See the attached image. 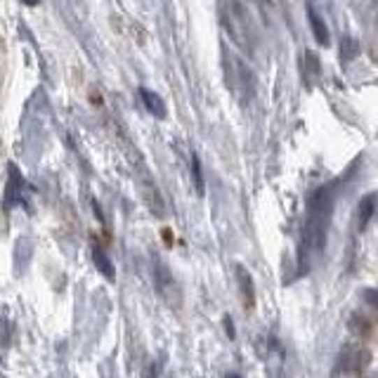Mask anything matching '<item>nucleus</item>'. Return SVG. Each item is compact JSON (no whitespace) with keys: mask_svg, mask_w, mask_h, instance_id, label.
<instances>
[{"mask_svg":"<svg viewBox=\"0 0 378 378\" xmlns=\"http://www.w3.org/2000/svg\"><path fill=\"white\" fill-rule=\"evenodd\" d=\"M331 210H333V189L321 187L314 191V196L310 199L307 220L300 237V270H305L303 263H307V260H312L314 256H319V253L324 251L328 222H331Z\"/></svg>","mask_w":378,"mask_h":378,"instance_id":"obj_1","label":"nucleus"},{"mask_svg":"<svg viewBox=\"0 0 378 378\" xmlns=\"http://www.w3.org/2000/svg\"><path fill=\"white\" fill-rule=\"evenodd\" d=\"M10 177H8V187H5V208H15L17 203H22L24 196V177L17 166L10 163Z\"/></svg>","mask_w":378,"mask_h":378,"instance_id":"obj_2","label":"nucleus"},{"mask_svg":"<svg viewBox=\"0 0 378 378\" xmlns=\"http://www.w3.org/2000/svg\"><path fill=\"white\" fill-rule=\"evenodd\" d=\"M31 256H34V244L29 241V237H20L15 241V251H12V268H15L17 277L27 272L31 265Z\"/></svg>","mask_w":378,"mask_h":378,"instance_id":"obj_3","label":"nucleus"},{"mask_svg":"<svg viewBox=\"0 0 378 378\" xmlns=\"http://www.w3.org/2000/svg\"><path fill=\"white\" fill-rule=\"evenodd\" d=\"M367 362H369V357L364 350H352V352L345 350L338 359V369L343 371V374H352V371H357L362 364H367Z\"/></svg>","mask_w":378,"mask_h":378,"instance_id":"obj_4","label":"nucleus"},{"mask_svg":"<svg viewBox=\"0 0 378 378\" xmlns=\"http://www.w3.org/2000/svg\"><path fill=\"white\" fill-rule=\"evenodd\" d=\"M140 97H142V104H145L147 111H150L152 116H157V119H163V116H166V104H163V100H161V97L157 95V92L142 88V90H140Z\"/></svg>","mask_w":378,"mask_h":378,"instance_id":"obj_5","label":"nucleus"},{"mask_svg":"<svg viewBox=\"0 0 378 378\" xmlns=\"http://www.w3.org/2000/svg\"><path fill=\"white\" fill-rule=\"evenodd\" d=\"M92 263H95V268L100 270L102 277H107L109 282H114V279H116V270H114V265H111L109 256L100 249V246H92Z\"/></svg>","mask_w":378,"mask_h":378,"instance_id":"obj_6","label":"nucleus"},{"mask_svg":"<svg viewBox=\"0 0 378 378\" xmlns=\"http://www.w3.org/2000/svg\"><path fill=\"white\" fill-rule=\"evenodd\" d=\"M374 210H376V194H369V196H364V199L359 201V208H357V225H359V229L367 227V222L371 220Z\"/></svg>","mask_w":378,"mask_h":378,"instance_id":"obj_7","label":"nucleus"},{"mask_svg":"<svg viewBox=\"0 0 378 378\" xmlns=\"http://www.w3.org/2000/svg\"><path fill=\"white\" fill-rule=\"evenodd\" d=\"M237 275H239V286H241V293H244V298H246V305L251 307L253 296H256V291H253V279L244 268H237Z\"/></svg>","mask_w":378,"mask_h":378,"instance_id":"obj_8","label":"nucleus"},{"mask_svg":"<svg viewBox=\"0 0 378 378\" xmlns=\"http://www.w3.org/2000/svg\"><path fill=\"white\" fill-rule=\"evenodd\" d=\"M307 17H310V22H312V31H314V38H317L321 45H326L328 43V31L324 27V22L317 17V12H314L312 8H307Z\"/></svg>","mask_w":378,"mask_h":378,"instance_id":"obj_9","label":"nucleus"},{"mask_svg":"<svg viewBox=\"0 0 378 378\" xmlns=\"http://www.w3.org/2000/svg\"><path fill=\"white\" fill-rule=\"evenodd\" d=\"M191 177H194V187L199 194H203V173H201V163H199V157L191 159Z\"/></svg>","mask_w":378,"mask_h":378,"instance_id":"obj_10","label":"nucleus"},{"mask_svg":"<svg viewBox=\"0 0 378 378\" xmlns=\"http://www.w3.org/2000/svg\"><path fill=\"white\" fill-rule=\"evenodd\" d=\"M364 298H367L374 307H378V291L376 289H369L367 293H364Z\"/></svg>","mask_w":378,"mask_h":378,"instance_id":"obj_11","label":"nucleus"},{"mask_svg":"<svg viewBox=\"0 0 378 378\" xmlns=\"http://www.w3.org/2000/svg\"><path fill=\"white\" fill-rule=\"evenodd\" d=\"M142 378H159L157 367H150V369H147V371H145V376H142Z\"/></svg>","mask_w":378,"mask_h":378,"instance_id":"obj_12","label":"nucleus"},{"mask_svg":"<svg viewBox=\"0 0 378 378\" xmlns=\"http://www.w3.org/2000/svg\"><path fill=\"white\" fill-rule=\"evenodd\" d=\"M225 326H227V331H229V338H234V328H232V321L225 319Z\"/></svg>","mask_w":378,"mask_h":378,"instance_id":"obj_13","label":"nucleus"},{"mask_svg":"<svg viewBox=\"0 0 378 378\" xmlns=\"http://www.w3.org/2000/svg\"><path fill=\"white\" fill-rule=\"evenodd\" d=\"M22 3H24V5H38L41 0H22Z\"/></svg>","mask_w":378,"mask_h":378,"instance_id":"obj_14","label":"nucleus"},{"mask_svg":"<svg viewBox=\"0 0 378 378\" xmlns=\"http://www.w3.org/2000/svg\"><path fill=\"white\" fill-rule=\"evenodd\" d=\"M225 378H241V376H239V374H227Z\"/></svg>","mask_w":378,"mask_h":378,"instance_id":"obj_15","label":"nucleus"}]
</instances>
